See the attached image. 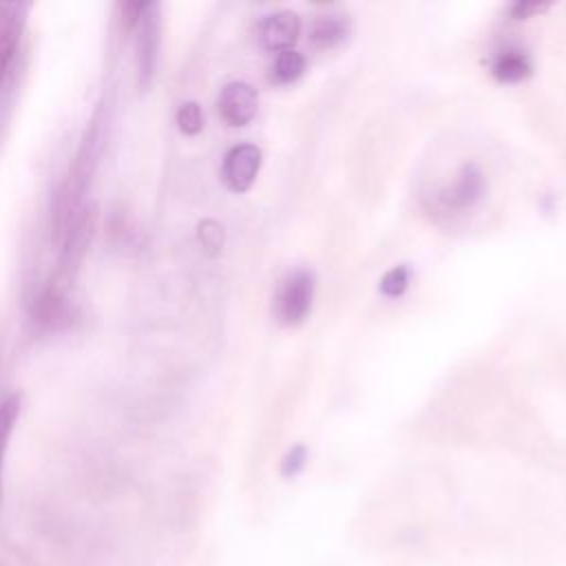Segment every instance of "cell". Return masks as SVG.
Here are the masks:
<instances>
[{
  "mask_svg": "<svg viewBox=\"0 0 566 566\" xmlns=\"http://www.w3.org/2000/svg\"><path fill=\"white\" fill-rule=\"evenodd\" d=\"M111 102L102 97L93 108L86 128L80 137L77 150L69 166L66 181L55 190L53 206H51V237L55 243L62 241L69 223L73 217L84 208L86 192L93 184V177L99 168L102 155L108 144L111 133Z\"/></svg>",
  "mask_w": 566,
  "mask_h": 566,
  "instance_id": "obj_1",
  "label": "cell"
},
{
  "mask_svg": "<svg viewBox=\"0 0 566 566\" xmlns=\"http://www.w3.org/2000/svg\"><path fill=\"white\" fill-rule=\"evenodd\" d=\"M97 230V206L95 203H84V208L73 217V221L69 223L57 252V261L55 268L49 276V285L62 290V292H71L77 272L82 268V261L88 252V245L95 237Z\"/></svg>",
  "mask_w": 566,
  "mask_h": 566,
  "instance_id": "obj_2",
  "label": "cell"
},
{
  "mask_svg": "<svg viewBox=\"0 0 566 566\" xmlns=\"http://www.w3.org/2000/svg\"><path fill=\"white\" fill-rule=\"evenodd\" d=\"M133 60H135V86L148 91L157 73L159 42H161V9L157 2H148L139 22L133 29Z\"/></svg>",
  "mask_w": 566,
  "mask_h": 566,
  "instance_id": "obj_3",
  "label": "cell"
},
{
  "mask_svg": "<svg viewBox=\"0 0 566 566\" xmlns=\"http://www.w3.org/2000/svg\"><path fill=\"white\" fill-rule=\"evenodd\" d=\"M71 321H73V305L69 301V292H62L46 283L31 301L29 325L38 334H55L66 329Z\"/></svg>",
  "mask_w": 566,
  "mask_h": 566,
  "instance_id": "obj_4",
  "label": "cell"
},
{
  "mask_svg": "<svg viewBox=\"0 0 566 566\" xmlns=\"http://www.w3.org/2000/svg\"><path fill=\"white\" fill-rule=\"evenodd\" d=\"M27 4H0V99L13 77L15 55L27 22Z\"/></svg>",
  "mask_w": 566,
  "mask_h": 566,
  "instance_id": "obj_5",
  "label": "cell"
},
{
  "mask_svg": "<svg viewBox=\"0 0 566 566\" xmlns=\"http://www.w3.org/2000/svg\"><path fill=\"white\" fill-rule=\"evenodd\" d=\"M314 294V279L307 270H296L285 279L276 298H274V314L285 325L301 323L310 307Z\"/></svg>",
  "mask_w": 566,
  "mask_h": 566,
  "instance_id": "obj_6",
  "label": "cell"
},
{
  "mask_svg": "<svg viewBox=\"0 0 566 566\" xmlns=\"http://www.w3.org/2000/svg\"><path fill=\"white\" fill-rule=\"evenodd\" d=\"M261 166V150L252 144L232 146L221 166V179L232 192H243L252 186Z\"/></svg>",
  "mask_w": 566,
  "mask_h": 566,
  "instance_id": "obj_7",
  "label": "cell"
},
{
  "mask_svg": "<svg viewBox=\"0 0 566 566\" xmlns=\"http://www.w3.org/2000/svg\"><path fill=\"white\" fill-rule=\"evenodd\" d=\"M256 91L245 82H230L221 88L217 108L226 124L245 126L256 115Z\"/></svg>",
  "mask_w": 566,
  "mask_h": 566,
  "instance_id": "obj_8",
  "label": "cell"
},
{
  "mask_svg": "<svg viewBox=\"0 0 566 566\" xmlns=\"http://www.w3.org/2000/svg\"><path fill=\"white\" fill-rule=\"evenodd\" d=\"M298 33H301V20L292 11H279L268 15L259 29L261 44L270 51H290Z\"/></svg>",
  "mask_w": 566,
  "mask_h": 566,
  "instance_id": "obj_9",
  "label": "cell"
},
{
  "mask_svg": "<svg viewBox=\"0 0 566 566\" xmlns=\"http://www.w3.org/2000/svg\"><path fill=\"white\" fill-rule=\"evenodd\" d=\"M528 73H531V60L520 49H506L493 62V75L502 82H520Z\"/></svg>",
  "mask_w": 566,
  "mask_h": 566,
  "instance_id": "obj_10",
  "label": "cell"
},
{
  "mask_svg": "<svg viewBox=\"0 0 566 566\" xmlns=\"http://www.w3.org/2000/svg\"><path fill=\"white\" fill-rule=\"evenodd\" d=\"M482 190H484V181L480 170L475 166H467L460 179L449 190V203L455 208H467L482 195Z\"/></svg>",
  "mask_w": 566,
  "mask_h": 566,
  "instance_id": "obj_11",
  "label": "cell"
},
{
  "mask_svg": "<svg viewBox=\"0 0 566 566\" xmlns=\"http://www.w3.org/2000/svg\"><path fill=\"white\" fill-rule=\"evenodd\" d=\"M347 35V22L340 15L318 18L312 27V42L321 49H329L338 44Z\"/></svg>",
  "mask_w": 566,
  "mask_h": 566,
  "instance_id": "obj_12",
  "label": "cell"
},
{
  "mask_svg": "<svg viewBox=\"0 0 566 566\" xmlns=\"http://www.w3.org/2000/svg\"><path fill=\"white\" fill-rule=\"evenodd\" d=\"M20 407H22V396L20 394H9L0 402V473H2V462H4L7 447H9V438L13 433L18 416H20Z\"/></svg>",
  "mask_w": 566,
  "mask_h": 566,
  "instance_id": "obj_13",
  "label": "cell"
},
{
  "mask_svg": "<svg viewBox=\"0 0 566 566\" xmlns=\"http://www.w3.org/2000/svg\"><path fill=\"white\" fill-rule=\"evenodd\" d=\"M303 69H305L303 55L290 49V51H281V53L276 55L272 73H274L276 82H283V84H285V82H294V80L303 73Z\"/></svg>",
  "mask_w": 566,
  "mask_h": 566,
  "instance_id": "obj_14",
  "label": "cell"
},
{
  "mask_svg": "<svg viewBox=\"0 0 566 566\" xmlns=\"http://www.w3.org/2000/svg\"><path fill=\"white\" fill-rule=\"evenodd\" d=\"M197 237H199V243L201 248L206 250V254H219L221 248H223V241H226V234H223V226L214 219H203L199 221L197 226Z\"/></svg>",
  "mask_w": 566,
  "mask_h": 566,
  "instance_id": "obj_15",
  "label": "cell"
},
{
  "mask_svg": "<svg viewBox=\"0 0 566 566\" xmlns=\"http://www.w3.org/2000/svg\"><path fill=\"white\" fill-rule=\"evenodd\" d=\"M177 126L184 135H197L203 128V113L197 102H184L177 111Z\"/></svg>",
  "mask_w": 566,
  "mask_h": 566,
  "instance_id": "obj_16",
  "label": "cell"
},
{
  "mask_svg": "<svg viewBox=\"0 0 566 566\" xmlns=\"http://www.w3.org/2000/svg\"><path fill=\"white\" fill-rule=\"evenodd\" d=\"M409 285V268L396 265L380 279V292L385 296H400Z\"/></svg>",
  "mask_w": 566,
  "mask_h": 566,
  "instance_id": "obj_17",
  "label": "cell"
},
{
  "mask_svg": "<svg viewBox=\"0 0 566 566\" xmlns=\"http://www.w3.org/2000/svg\"><path fill=\"white\" fill-rule=\"evenodd\" d=\"M305 460H307V449L303 444L290 449L285 453V458L281 460V475H285V478L296 475L305 467Z\"/></svg>",
  "mask_w": 566,
  "mask_h": 566,
  "instance_id": "obj_18",
  "label": "cell"
},
{
  "mask_svg": "<svg viewBox=\"0 0 566 566\" xmlns=\"http://www.w3.org/2000/svg\"><path fill=\"white\" fill-rule=\"evenodd\" d=\"M542 9H546V4H537V2H517V4H513V9H511V13H513V18H528L531 13H537V11H542Z\"/></svg>",
  "mask_w": 566,
  "mask_h": 566,
  "instance_id": "obj_19",
  "label": "cell"
}]
</instances>
